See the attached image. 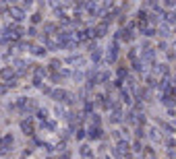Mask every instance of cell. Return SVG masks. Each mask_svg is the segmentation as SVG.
Here are the masks:
<instances>
[{
	"mask_svg": "<svg viewBox=\"0 0 176 159\" xmlns=\"http://www.w3.org/2000/svg\"><path fill=\"white\" fill-rule=\"evenodd\" d=\"M52 95H54V99H56V101H68V97H71L66 91H54Z\"/></svg>",
	"mask_w": 176,
	"mask_h": 159,
	"instance_id": "obj_1",
	"label": "cell"
},
{
	"mask_svg": "<svg viewBox=\"0 0 176 159\" xmlns=\"http://www.w3.org/2000/svg\"><path fill=\"white\" fill-rule=\"evenodd\" d=\"M10 15H13L15 21H21V19H23V10L17 8V6H10Z\"/></svg>",
	"mask_w": 176,
	"mask_h": 159,
	"instance_id": "obj_2",
	"label": "cell"
},
{
	"mask_svg": "<svg viewBox=\"0 0 176 159\" xmlns=\"http://www.w3.org/2000/svg\"><path fill=\"white\" fill-rule=\"evenodd\" d=\"M21 128L25 130V134H31V130H33V124H31L29 120H23V122H21Z\"/></svg>",
	"mask_w": 176,
	"mask_h": 159,
	"instance_id": "obj_3",
	"label": "cell"
},
{
	"mask_svg": "<svg viewBox=\"0 0 176 159\" xmlns=\"http://www.w3.org/2000/svg\"><path fill=\"white\" fill-rule=\"evenodd\" d=\"M0 77H2V79H6V81H10V77H13V68H8V66H6V68H2V70H0Z\"/></svg>",
	"mask_w": 176,
	"mask_h": 159,
	"instance_id": "obj_4",
	"label": "cell"
},
{
	"mask_svg": "<svg viewBox=\"0 0 176 159\" xmlns=\"http://www.w3.org/2000/svg\"><path fill=\"white\" fill-rule=\"evenodd\" d=\"M89 134H91V136H93V138H99V136H102V130H99V128H97V126H95V128H93V126H91V132H89Z\"/></svg>",
	"mask_w": 176,
	"mask_h": 159,
	"instance_id": "obj_5",
	"label": "cell"
},
{
	"mask_svg": "<svg viewBox=\"0 0 176 159\" xmlns=\"http://www.w3.org/2000/svg\"><path fill=\"white\" fill-rule=\"evenodd\" d=\"M81 155H83L85 159H89L91 157V149H89V147H81Z\"/></svg>",
	"mask_w": 176,
	"mask_h": 159,
	"instance_id": "obj_6",
	"label": "cell"
},
{
	"mask_svg": "<svg viewBox=\"0 0 176 159\" xmlns=\"http://www.w3.org/2000/svg\"><path fill=\"white\" fill-rule=\"evenodd\" d=\"M33 54H38V56H42V54H46V50H44V48H40V45H38V48H33Z\"/></svg>",
	"mask_w": 176,
	"mask_h": 159,
	"instance_id": "obj_7",
	"label": "cell"
},
{
	"mask_svg": "<svg viewBox=\"0 0 176 159\" xmlns=\"http://www.w3.org/2000/svg\"><path fill=\"white\" fill-rule=\"evenodd\" d=\"M38 118H40V120H46V110H40V112H38Z\"/></svg>",
	"mask_w": 176,
	"mask_h": 159,
	"instance_id": "obj_8",
	"label": "cell"
},
{
	"mask_svg": "<svg viewBox=\"0 0 176 159\" xmlns=\"http://www.w3.org/2000/svg\"><path fill=\"white\" fill-rule=\"evenodd\" d=\"M6 89H8V85H0V95H4V93H6Z\"/></svg>",
	"mask_w": 176,
	"mask_h": 159,
	"instance_id": "obj_9",
	"label": "cell"
}]
</instances>
